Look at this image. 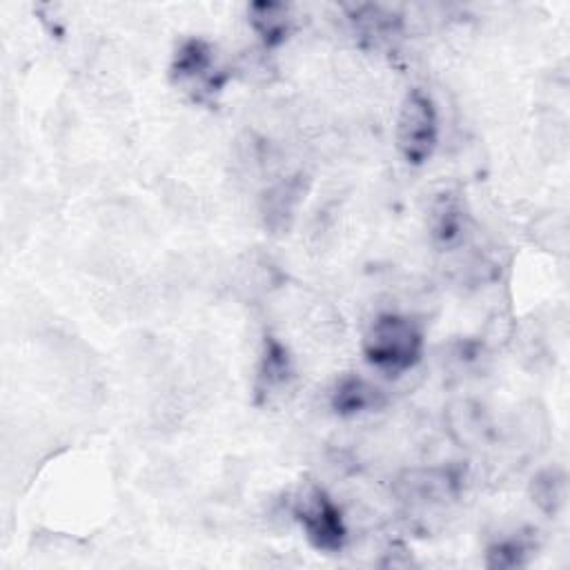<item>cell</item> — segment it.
Returning <instances> with one entry per match:
<instances>
[{
    "mask_svg": "<svg viewBox=\"0 0 570 570\" xmlns=\"http://www.w3.org/2000/svg\"><path fill=\"white\" fill-rule=\"evenodd\" d=\"M292 514L298 521L307 543L325 554L341 552L350 532L336 501L316 483H305L294 499Z\"/></svg>",
    "mask_w": 570,
    "mask_h": 570,
    "instance_id": "obj_2",
    "label": "cell"
},
{
    "mask_svg": "<svg viewBox=\"0 0 570 570\" xmlns=\"http://www.w3.org/2000/svg\"><path fill=\"white\" fill-rule=\"evenodd\" d=\"M385 403V394L372 381L358 374H345L336 381L330 405L338 416H356L363 412H374Z\"/></svg>",
    "mask_w": 570,
    "mask_h": 570,
    "instance_id": "obj_9",
    "label": "cell"
},
{
    "mask_svg": "<svg viewBox=\"0 0 570 570\" xmlns=\"http://www.w3.org/2000/svg\"><path fill=\"white\" fill-rule=\"evenodd\" d=\"M534 541L530 534L514 532L492 541L485 550L488 568H521L528 563V557L534 552Z\"/></svg>",
    "mask_w": 570,
    "mask_h": 570,
    "instance_id": "obj_12",
    "label": "cell"
},
{
    "mask_svg": "<svg viewBox=\"0 0 570 570\" xmlns=\"http://www.w3.org/2000/svg\"><path fill=\"white\" fill-rule=\"evenodd\" d=\"M249 24L261 38V42L267 49H274L283 45L294 27V18L287 4L283 2H272V0H258L247 7Z\"/></svg>",
    "mask_w": 570,
    "mask_h": 570,
    "instance_id": "obj_10",
    "label": "cell"
},
{
    "mask_svg": "<svg viewBox=\"0 0 570 570\" xmlns=\"http://www.w3.org/2000/svg\"><path fill=\"white\" fill-rule=\"evenodd\" d=\"M294 374L296 370L289 350L276 336H265L254 379L256 405H269L272 401L283 396L292 387Z\"/></svg>",
    "mask_w": 570,
    "mask_h": 570,
    "instance_id": "obj_5",
    "label": "cell"
},
{
    "mask_svg": "<svg viewBox=\"0 0 570 570\" xmlns=\"http://www.w3.org/2000/svg\"><path fill=\"white\" fill-rule=\"evenodd\" d=\"M352 22H354L358 36L372 38L374 42H379V40H387L390 36H394L399 31L401 18L385 7L361 4L352 11Z\"/></svg>",
    "mask_w": 570,
    "mask_h": 570,
    "instance_id": "obj_13",
    "label": "cell"
},
{
    "mask_svg": "<svg viewBox=\"0 0 570 570\" xmlns=\"http://www.w3.org/2000/svg\"><path fill=\"white\" fill-rule=\"evenodd\" d=\"M396 149L407 165H425L439 142V116L432 96L423 89H410L396 118Z\"/></svg>",
    "mask_w": 570,
    "mask_h": 570,
    "instance_id": "obj_3",
    "label": "cell"
},
{
    "mask_svg": "<svg viewBox=\"0 0 570 570\" xmlns=\"http://www.w3.org/2000/svg\"><path fill=\"white\" fill-rule=\"evenodd\" d=\"M459 488V479L454 472L445 468H428V470H412L399 479V492L407 503H443L445 499L454 497Z\"/></svg>",
    "mask_w": 570,
    "mask_h": 570,
    "instance_id": "obj_8",
    "label": "cell"
},
{
    "mask_svg": "<svg viewBox=\"0 0 570 570\" xmlns=\"http://www.w3.org/2000/svg\"><path fill=\"white\" fill-rule=\"evenodd\" d=\"M425 347L423 327L407 314L385 312L379 314L365 330L361 352L365 361L390 376H399L412 370Z\"/></svg>",
    "mask_w": 570,
    "mask_h": 570,
    "instance_id": "obj_1",
    "label": "cell"
},
{
    "mask_svg": "<svg viewBox=\"0 0 570 570\" xmlns=\"http://www.w3.org/2000/svg\"><path fill=\"white\" fill-rule=\"evenodd\" d=\"M171 82L187 91L194 100H205L223 89L227 82V73L216 65L214 47L203 38H187L183 40L169 65Z\"/></svg>",
    "mask_w": 570,
    "mask_h": 570,
    "instance_id": "obj_4",
    "label": "cell"
},
{
    "mask_svg": "<svg viewBox=\"0 0 570 570\" xmlns=\"http://www.w3.org/2000/svg\"><path fill=\"white\" fill-rule=\"evenodd\" d=\"M470 216L465 200L454 191L439 194L428 212V232L439 249H452L463 243L468 234Z\"/></svg>",
    "mask_w": 570,
    "mask_h": 570,
    "instance_id": "obj_6",
    "label": "cell"
},
{
    "mask_svg": "<svg viewBox=\"0 0 570 570\" xmlns=\"http://www.w3.org/2000/svg\"><path fill=\"white\" fill-rule=\"evenodd\" d=\"M566 494H568V485H566V474L559 468H546L541 470L532 483H530V497L534 501V505L548 514L554 517L563 503H566Z\"/></svg>",
    "mask_w": 570,
    "mask_h": 570,
    "instance_id": "obj_11",
    "label": "cell"
},
{
    "mask_svg": "<svg viewBox=\"0 0 570 570\" xmlns=\"http://www.w3.org/2000/svg\"><path fill=\"white\" fill-rule=\"evenodd\" d=\"M305 191L307 183L303 174H292L269 185L261 196V216L265 227L272 232L287 229L298 205L305 198Z\"/></svg>",
    "mask_w": 570,
    "mask_h": 570,
    "instance_id": "obj_7",
    "label": "cell"
}]
</instances>
